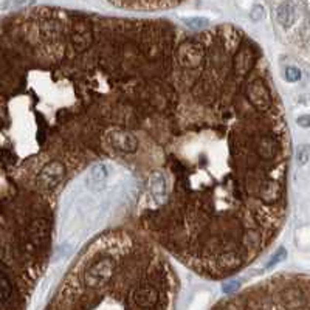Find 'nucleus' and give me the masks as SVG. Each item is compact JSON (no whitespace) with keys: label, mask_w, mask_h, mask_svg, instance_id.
I'll return each instance as SVG.
<instances>
[{"label":"nucleus","mask_w":310,"mask_h":310,"mask_svg":"<svg viewBox=\"0 0 310 310\" xmlns=\"http://www.w3.org/2000/svg\"><path fill=\"white\" fill-rule=\"evenodd\" d=\"M177 61L157 124L166 196L143 225L185 266L223 278L282 228L288 135L264 53L242 30L214 26L205 51L180 42Z\"/></svg>","instance_id":"1"},{"label":"nucleus","mask_w":310,"mask_h":310,"mask_svg":"<svg viewBox=\"0 0 310 310\" xmlns=\"http://www.w3.org/2000/svg\"><path fill=\"white\" fill-rule=\"evenodd\" d=\"M135 115L129 76L89 17L41 6L0 19V239L51 250L56 206L39 172L113 155V131Z\"/></svg>","instance_id":"2"},{"label":"nucleus","mask_w":310,"mask_h":310,"mask_svg":"<svg viewBox=\"0 0 310 310\" xmlns=\"http://www.w3.org/2000/svg\"><path fill=\"white\" fill-rule=\"evenodd\" d=\"M161 254L127 231L123 248L96 239L47 310H171L174 278Z\"/></svg>","instance_id":"3"},{"label":"nucleus","mask_w":310,"mask_h":310,"mask_svg":"<svg viewBox=\"0 0 310 310\" xmlns=\"http://www.w3.org/2000/svg\"><path fill=\"white\" fill-rule=\"evenodd\" d=\"M214 310H309L307 278L279 275L242 291Z\"/></svg>","instance_id":"4"},{"label":"nucleus","mask_w":310,"mask_h":310,"mask_svg":"<svg viewBox=\"0 0 310 310\" xmlns=\"http://www.w3.org/2000/svg\"><path fill=\"white\" fill-rule=\"evenodd\" d=\"M113 5L126 8V10H141V11H155L172 8L183 0H109Z\"/></svg>","instance_id":"5"},{"label":"nucleus","mask_w":310,"mask_h":310,"mask_svg":"<svg viewBox=\"0 0 310 310\" xmlns=\"http://www.w3.org/2000/svg\"><path fill=\"white\" fill-rule=\"evenodd\" d=\"M296 11H298V6H296L295 2H291V0L284 2L278 8V21H279V23L282 26H290L298 17Z\"/></svg>","instance_id":"6"},{"label":"nucleus","mask_w":310,"mask_h":310,"mask_svg":"<svg viewBox=\"0 0 310 310\" xmlns=\"http://www.w3.org/2000/svg\"><path fill=\"white\" fill-rule=\"evenodd\" d=\"M33 3H34V0H6V2L0 6V10L17 13V11H23L26 6H30Z\"/></svg>","instance_id":"7"},{"label":"nucleus","mask_w":310,"mask_h":310,"mask_svg":"<svg viewBox=\"0 0 310 310\" xmlns=\"http://www.w3.org/2000/svg\"><path fill=\"white\" fill-rule=\"evenodd\" d=\"M186 23H188L189 28L200 30V28H205V26L208 25V21H205V19H189V21H186Z\"/></svg>","instance_id":"8"},{"label":"nucleus","mask_w":310,"mask_h":310,"mask_svg":"<svg viewBox=\"0 0 310 310\" xmlns=\"http://www.w3.org/2000/svg\"><path fill=\"white\" fill-rule=\"evenodd\" d=\"M301 78V71L295 67H287L286 70V79L288 81H298Z\"/></svg>","instance_id":"9"},{"label":"nucleus","mask_w":310,"mask_h":310,"mask_svg":"<svg viewBox=\"0 0 310 310\" xmlns=\"http://www.w3.org/2000/svg\"><path fill=\"white\" fill-rule=\"evenodd\" d=\"M238 287H239V282H238V281L228 282V284L223 286V291H225V293H231V291H234Z\"/></svg>","instance_id":"10"},{"label":"nucleus","mask_w":310,"mask_h":310,"mask_svg":"<svg viewBox=\"0 0 310 310\" xmlns=\"http://www.w3.org/2000/svg\"><path fill=\"white\" fill-rule=\"evenodd\" d=\"M279 254H281V256H284V250L281 248V250H279ZM278 259H279V258H275V259L271 261V264H273V262H278ZM271 264H270V266H271Z\"/></svg>","instance_id":"11"}]
</instances>
